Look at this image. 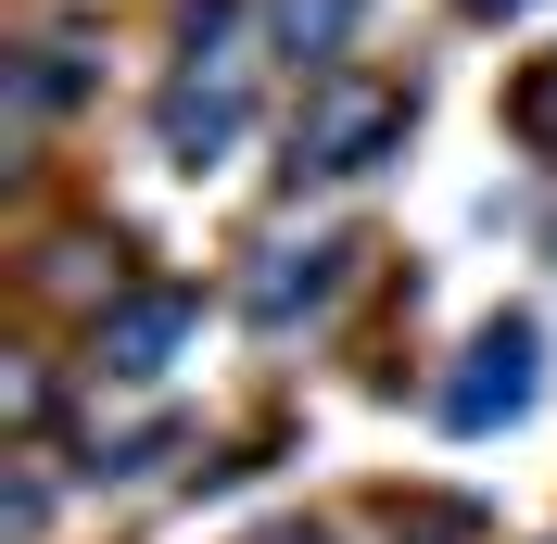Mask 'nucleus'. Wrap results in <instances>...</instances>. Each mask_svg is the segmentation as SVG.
Masks as SVG:
<instances>
[{"label":"nucleus","mask_w":557,"mask_h":544,"mask_svg":"<svg viewBox=\"0 0 557 544\" xmlns=\"http://www.w3.org/2000/svg\"><path fill=\"white\" fill-rule=\"evenodd\" d=\"M228 139H242V89H228V76H215V89H177V114H165V152H177V165H215Z\"/></svg>","instance_id":"nucleus-4"},{"label":"nucleus","mask_w":557,"mask_h":544,"mask_svg":"<svg viewBox=\"0 0 557 544\" xmlns=\"http://www.w3.org/2000/svg\"><path fill=\"white\" fill-rule=\"evenodd\" d=\"M267 544H317V532H305V519H278V532H267Z\"/></svg>","instance_id":"nucleus-7"},{"label":"nucleus","mask_w":557,"mask_h":544,"mask_svg":"<svg viewBox=\"0 0 557 544\" xmlns=\"http://www.w3.org/2000/svg\"><path fill=\"white\" fill-rule=\"evenodd\" d=\"M393 127H406V102H393V89H343V102L292 139V190H305V177H330V165H355V152H381Z\"/></svg>","instance_id":"nucleus-2"},{"label":"nucleus","mask_w":557,"mask_h":544,"mask_svg":"<svg viewBox=\"0 0 557 544\" xmlns=\"http://www.w3.org/2000/svg\"><path fill=\"white\" fill-rule=\"evenodd\" d=\"M190 317H203V305H190V292H139V305H127V317H114V330H102V368H114V380L165 368V355H177V330H190Z\"/></svg>","instance_id":"nucleus-3"},{"label":"nucleus","mask_w":557,"mask_h":544,"mask_svg":"<svg viewBox=\"0 0 557 544\" xmlns=\"http://www.w3.org/2000/svg\"><path fill=\"white\" fill-rule=\"evenodd\" d=\"M532 368H545V330H532V317H482L469 355H456V380H444V431H456V443L507 431L520 393H532Z\"/></svg>","instance_id":"nucleus-1"},{"label":"nucleus","mask_w":557,"mask_h":544,"mask_svg":"<svg viewBox=\"0 0 557 544\" xmlns=\"http://www.w3.org/2000/svg\"><path fill=\"white\" fill-rule=\"evenodd\" d=\"M469 13H520V0H469Z\"/></svg>","instance_id":"nucleus-8"},{"label":"nucleus","mask_w":557,"mask_h":544,"mask_svg":"<svg viewBox=\"0 0 557 544\" xmlns=\"http://www.w3.org/2000/svg\"><path fill=\"white\" fill-rule=\"evenodd\" d=\"M520 127H532V139H557V64H545V76L520 89Z\"/></svg>","instance_id":"nucleus-6"},{"label":"nucleus","mask_w":557,"mask_h":544,"mask_svg":"<svg viewBox=\"0 0 557 544\" xmlns=\"http://www.w3.org/2000/svg\"><path fill=\"white\" fill-rule=\"evenodd\" d=\"M368 26V0H278V51H343Z\"/></svg>","instance_id":"nucleus-5"}]
</instances>
